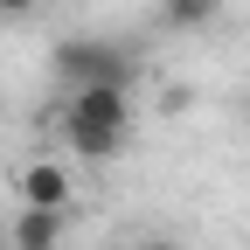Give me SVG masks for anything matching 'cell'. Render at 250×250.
<instances>
[{
    "mask_svg": "<svg viewBox=\"0 0 250 250\" xmlns=\"http://www.w3.org/2000/svg\"><path fill=\"white\" fill-rule=\"evenodd\" d=\"M125 132H132V90H111V83L70 90V104H62V146L77 160H90V167L118 160Z\"/></svg>",
    "mask_w": 250,
    "mask_h": 250,
    "instance_id": "6da1fadb",
    "label": "cell"
},
{
    "mask_svg": "<svg viewBox=\"0 0 250 250\" xmlns=\"http://www.w3.org/2000/svg\"><path fill=\"white\" fill-rule=\"evenodd\" d=\"M56 77L70 83V90H90V83L132 90L139 56H132V49H118L111 35H62V42H56Z\"/></svg>",
    "mask_w": 250,
    "mask_h": 250,
    "instance_id": "7a4b0ae2",
    "label": "cell"
},
{
    "mask_svg": "<svg viewBox=\"0 0 250 250\" xmlns=\"http://www.w3.org/2000/svg\"><path fill=\"white\" fill-rule=\"evenodd\" d=\"M14 188H21V208H49V215H70V174H62V160H28Z\"/></svg>",
    "mask_w": 250,
    "mask_h": 250,
    "instance_id": "3957f363",
    "label": "cell"
},
{
    "mask_svg": "<svg viewBox=\"0 0 250 250\" xmlns=\"http://www.w3.org/2000/svg\"><path fill=\"white\" fill-rule=\"evenodd\" d=\"M70 236V215H49V208H21L14 229H7V250H62Z\"/></svg>",
    "mask_w": 250,
    "mask_h": 250,
    "instance_id": "277c9868",
    "label": "cell"
},
{
    "mask_svg": "<svg viewBox=\"0 0 250 250\" xmlns=\"http://www.w3.org/2000/svg\"><path fill=\"white\" fill-rule=\"evenodd\" d=\"M215 14H223V0H160V28L174 35H202Z\"/></svg>",
    "mask_w": 250,
    "mask_h": 250,
    "instance_id": "5b68a950",
    "label": "cell"
},
{
    "mask_svg": "<svg viewBox=\"0 0 250 250\" xmlns=\"http://www.w3.org/2000/svg\"><path fill=\"white\" fill-rule=\"evenodd\" d=\"M125 250H188V243H174V236H139V243H125Z\"/></svg>",
    "mask_w": 250,
    "mask_h": 250,
    "instance_id": "8992f818",
    "label": "cell"
},
{
    "mask_svg": "<svg viewBox=\"0 0 250 250\" xmlns=\"http://www.w3.org/2000/svg\"><path fill=\"white\" fill-rule=\"evenodd\" d=\"M21 14H35V0H0V21H21Z\"/></svg>",
    "mask_w": 250,
    "mask_h": 250,
    "instance_id": "52a82bcc",
    "label": "cell"
}]
</instances>
